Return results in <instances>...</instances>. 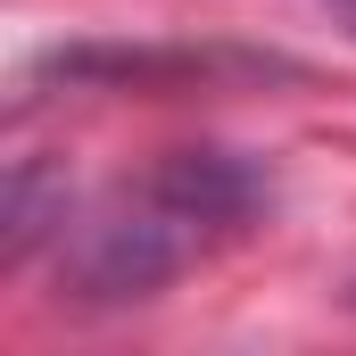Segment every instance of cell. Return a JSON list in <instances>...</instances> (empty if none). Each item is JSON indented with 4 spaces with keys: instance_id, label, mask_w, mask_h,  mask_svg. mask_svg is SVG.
Listing matches in <instances>:
<instances>
[{
    "instance_id": "cell-1",
    "label": "cell",
    "mask_w": 356,
    "mask_h": 356,
    "mask_svg": "<svg viewBox=\"0 0 356 356\" xmlns=\"http://www.w3.org/2000/svg\"><path fill=\"white\" fill-rule=\"evenodd\" d=\"M273 207V182L241 149H166L133 182L99 191L58 232V290L75 307H141L166 282L241 241Z\"/></svg>"
},
{
    "instance_id": "cell-2",
    "label": "cell",
    "mask_w": 356,
    "mask_h": 356,
    "mask_svg": "<svg viewBox=\"0 0 356 356\" xmlns=\"http://www.w3.org/2000/svg\"><path fill=\"white\" fill-rule=\"evenodd\" d=\"M332 8H340V17H348V25H356V0H332Z\"/></svg>"
}]
</instances>
